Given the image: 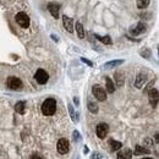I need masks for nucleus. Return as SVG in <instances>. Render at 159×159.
Returning <instances> with one entry per match:
<instances>
[{"label": "nucleus", "instance_id": "nucleus-1", "mask_svg": "<svg viewBox=\"0 0 159 159\" xmlns=\"http://www.w3.org/2000/svg\"><path fill=\"white\" fill-rule=\"evenodd\" d=\"M40 109H42V113L45 116L53 115L56 110V101L55 99H53V98L45 99V101L43 102V104H42V107H40Z\"/></svg>", "mask_w": 159, "mask_h": 159}, {"label": "nucleus", "instance_id": "nucleus-2", "mask_svg": "<svg viewBox=\"0 0 159 159\" xmlns=\"http://www.w3.org/2000/svg\"><path fill=\"white\" fill-rule=\"evenodd\" d=\"M6 85H8V87L10 88V90L20 91L22 88V81L20 78L15 77V76H10V77L8 78V81H6Z\"/></svg>", "mask_w": 159, "mask_h": 159}, {"label": "nucleus", "instance_id": "nucleus-3", "mask_svg": "<svg viewBox=\"0 0 159 159\" xmlns=\"http://www.w3.org/2000/svg\"><path fill=\"white\" fill-rule=\"evenodd\" d=\"M15 19H16V22L19 23L22 28H27L29 26V22H31V20H29V16L26 12H19V14L16 15Z\"/></svg>", "mask_w": 159, "mask_h": 159}, {"label": "nucleus", "instance_id": "nucleus-4", "mask_svg": "<svg viewBox=\"0 0 159 159\" xmlns=\"http://www.w3.org/2000/svg\"><path fill=\"white\" fill-rule=\"evenodd\" d=\"M92 92H93V96L96 97L98 101L103 102V101H105V99H107V92H105L104 88H102L101 86H98V85L93 86V87H92Z\"/></svg>", "mask_w": 159, "mask_h": 159}, {"label": "nucleus", "instance_id": "nucleus-5", "mask_svg": "<svg viewBox=\"0 0 159 159\" xmlns=\"http://www.w3.org/2000/svg\"><path fill=\"white\" fill-rule=\"evenodd\" d=\"M34 78H36V81L38 82L39 85H45L47 82H48V80H49V75L47 74L45 70L39 69V70H37L36 75H34Z\"/></svg>", "mask_w": 159, "mask_h": 159}, {"label": "nucleus", "instance_id": "nucleus-6", "mask_svg": "<svg viewBox=\"0 0 159 159\" xmlns=\"http://www.w3.org/2000/svg\"><path fill=\"white\" fill-rule=\"evenodd\" d=\"M96 132H97V136L99 138H104L107 137V135L109 132V126L107 125V124L104 122H101L97 125V128H96Z\"/></svg>", "mask_w": 159, "mask_h": 159}, {"label": "nucleus", "instance_id": "nucleus-7", "mask_svg": "<svg viewBox=\"0 0 159 159\" xmlns=\"http://www.w3.org/2000/svg\"><path fill=\"white\" fill-rule=\"evenodd\" d=\"M56 148H58V152L60 153V154H66V153L69 152V149H70L69 141H67L66 138H61V140H59Z\"/></svg>", "mask_w": 159, "mask_h": 159}, {"label": "nucleus", "instance_id": "nucleus-8", "mask_svg": "<svg viewBox=\"0 0 159 159\" xmlns=\"http://www.w3.org/2000/svg\"><path fill=\"white\" fill-rule=\"evenodd\" d=\"M62 23H64V28H65L67 32H70V33L74 32V21H72V19H70L69 16L64 15L62 16Z\"/></svg>", "mask_w": 159, "mask_h": 159}, {"label": "nucleus", "instance_id": "nucleus-9", "mask_svg": "<svg viewBox=\"0 0 159 159\" xmlns=\"http://www.w3.org/2000/svg\"><path fill=\"white\" fill-rule=\"evenodd\" d=\"M144 31H146V25L143 22H140L135 27H132L130 29V33L133 34V36H138V34H142Z\"/></svg>", "mask_w": 159, "mask_h": 159}, {"label": "nucleus", "instance_id": "nucleus-10", "mask_svg": "<svg viewBox=\"0 0 159 159\" xmlns=\"http://www.w3.org/2000/svg\"><path fill=\"white\" fill-rule=\"evenodd\" d=\"M48 10H49V12L51 14L53 17L58 19V17H59V11H60V5L55 4V3H50L48 5Z\"/></svg>", "mask_w": 159, "mask_h": 159}, {"label": "nucleus", "instance_id": "nucleus-11", "mask_svg": "<svg viewBox=\"0 0 159 159\" xmlns=\"http://www.w3.org/2000/svg\"><path fill=\"white\" fill-rule=\"evenodd\" d=\"M146 81H147V75L146 74H138L137 75V77H136V81H135V86H136L137 88H141L144 83H146Z\"/></svg>", "mask_w": 159, "mask_h": 159}, {"label": "nucleus", "instance_id": "nucleus-12", "mask_svg": "<svg viewBox=\"0 0 159 159\" xmlns=\"http://www.w3.org/2000/svg\"><path fill=\"white\" fill-rule=\"evenodd\" d=\"M149 102L153 107H157V103H158V91L157 90H151L149 91Z\"/></svg>", "mask_w": 159, "mask_h": 159}, {"label": "nucleus", "instance_id": "nucleus-13", "mask_svg": "<svg viewBox=\"0 0 159 159\" xmlns=\"http://www.w3.org/2000/svg\"><path fill=\"white\" fill-rule=\"evenodd\" d=\"M131 158H132V152L128 148H125L117 154V159H131Z\"/></svg>", "mask_w": 159, "mask_h": 159}, {"label": "nucleus", "instance_id": "nucleus-14", "mask_svg": "<svg viewBox=\"0 0 159 159\" xmlns=\"http://www.w3.org/2000/svg\"><path fill=\"white\" fill-rule=\"evenodd\" d=\"M149 153V149L146 148V147H142V146H136L135 147V152L133 154L135 156H142V154H148Z\"/></svg>", "mask_w": 159, "mask_h": 159}, {"label": "nucleus", "instance_id": "nucleus-15", "mask_svg": "<svg viewBox=\"0 0 159 159\" xmlns=\"http://www.w3.org/2000/svg\"><path fill=\"white\" fill-rule=\"evenodd\" d=\"M124 62V60H113V61H109L104 65V69H113V67H116L121 65V64Z\"/></svg>", "mask_w": 159, "mask_h": 159}, {"label": "nucleus", "instance_id": "nucleus-16", "mask_svg": "<svg viewBox=\"0 0 159 159\" xmlns=\"http://www.w3.org/2000/svg\"><path fill=\"white\" fill-rule=\"evenodd\" d=\"M105 82H107V92L108 93H114V91H115L114 82L111 81L109 77H105Z\"/></svg>", "mask_w": 159, "mask_h": 159}, {"label": "nucleus", "instance_id": "nucleus-17", "mask_svg": "<svg viewBox=\"0 0 159 159\" xmlns=\"http://www.w3.org/2000/svg\"><path fill=\"white\" fill-rule=\"evenodd\" d=\"M25 108H26L25 102H17L15 105V110L19 114H25Z\"/></svg>", "mask_w": 159, "mask_h": 159}, {"label": "nucleus", "instance_id": "nucleus-18", "mask_svg": "<svg viewBox=\"0 0 159 159\" xmlns=\"http://www.w3.org/2000/svg\"><path fill=\"white\" fill-rule=\"evenodd\" d=\"M109 144H110L111 151H117V149H120L121 146H122L121 142H119V141H114V140H110V141H109Z\"/></svg>", "mask_w": 159, "mask_h": 159}, {"label": "nucleus", "instance_id": "nucleus-19", "mask_svg": "<svg viewBox=\"0 0 159 159\" xmlns=\"http://www.w3.org/2000/svg\"><path fill=\"white\" fill-rule=\"evenodd\" d=\"M76 31H77V34H78V37H80L81 39L85 38V29H83V26H82L81 22L76 23Z\"/></svg>", "mask_w": 159, "mask_h": 159}, {"label": "nucleus", "instance_id": "nucleus-20", "mask_svg": "<svg viewBox=\"0 0 159 159\" xmlns=\"http://www.w3.org/2000/svg\"><path fill=\"white\" fill-rule=\"evenodd\" d=\"M136 5L138 9H146L149 5V0H136Z\"/></svg>", "mask_w": 159, "mask_h": 159}, {"label": "nucleus", "instance_id": "nucleus-21", "mask_svg": "<svg viewBox=\"0 0 159 159\" xmlns=\"http://www.w3.org/2000/svg\"><path fill=\"white\" fill-rule=\"evenodd\" d=\"M96 38L97 39H99L102 43H104V44H108V45H110L111 44V38L109 37V36H104V37H101V36H98V34H96Z\"/></svg>", "mask_w": 159, "mask_h": 159}, {"label": "nucleus", "instance_id": "nucleus-22", "mask_svg": "<svg viewBox=\"0 0 159 159\" xmlns=\"http://www.w3.org/2000/svg\"><path fill=\"white\" fill-rule=\"evenodd\" d=\"M88 109H90V111H91V113H93V114L98 113V105L94 104L93 102H88Z\"/></svg>", "mask_w": 159, "mask_h": 159}, {"label": "nucleus", "instance_id": "nucleus-23", "mask_svg": "<svg viewBox=\"0 0 159 159\" xmlns=\"http://www.w3.org/2000/svg\"><path fill=\"white\" fill-rule=\"evenodd\" d=\"M69 110H70V114H71V119H72L74 121H77L78 117H77V115L75 114V110H74V108H72L71 104H69Z\"/></svg>", "mask_w": 159, "mask_h": 159}, {"label": "nucleus", "instance_id": "nucleus-24", "mask_svg": "<svg viewBox=\"0 0 159 159\" xmlns=\"http://www.w3.org/2000/svg\"><path fill=\"white\" fill-rule=\"evenodd\" d=\"M115 77H116V82H117V86H122V83H124V80L121 78V72H116L115 74Z\"/></svg>", "mask_w": 159, "mask_h": 159}, {"label": "nucleus", "instance_id": "nucleus-25", "mask_svg": "<svg viewBox=\"0 0 159 159\" xmlns=\"http://www.w3.org/2000/svg\"><path fill=\"white\" fill-rule=\"evenodd\" d=\"M72 137H74V141H75V142H78V141L81 140L78 131H74V133H72Z\"/></svg>", "mask_w": 159, "mask_h": 159}, {"label": "nucleus", "instance_id": "nucleus-26", "mask_svg": "<svg viewBox=\"0 0 159 159\" xmlns=\"http://www.w3.org/2000/svg\"><path fill=\"white\" fill-rule=\"evenodd\" d=\"M81 60L83 61L85 64H87L88 66H93V62H92V61H90V60H87V59H85V58H81Z\"/></svg>", "mask_w": 159, "mask_h": 159}, {"label": "nucleus", "instance_id": "nucleus-27", "mask_svg": "<svg viewBox=\"0 0 159 159\" xmlns=\"http://www.w3.org/2000/svg\"><path fill=\"white\" fill-rule=\"evenodd\" d=\"M31 159H43L42 157H40V156H33Z\"/></svg>", "mask_w": 159, "mask_h": 159}, {"label": "nucleus", "instance_id": "nucleus-28", "mask_svg": "<svg viewBox=\"0 0 159 159\" xmlns=\"http://www.w3.org/2000/svg\"><path fill=\"white\" fill-rule=\"evenodd\" d=\"M74 102H75L76 105H78V98H77V97H75V98H74Z\"/></svg>", "mask_w": 159, "mask_h": 159}, {"label": "nucleus", "instance_id": "nucleus-29", "mask_svg": "<svg viewBox=\"0 0 159 159\" xmlns=\"http://www.w3.org/2000/svg\"><path fill=\"white\" fill-rule=\"evenodd\" d=\"M142 159H153V158H142Z\"/></svg>", "mask_w": 159, "mask_h": 159}]
</instances>
